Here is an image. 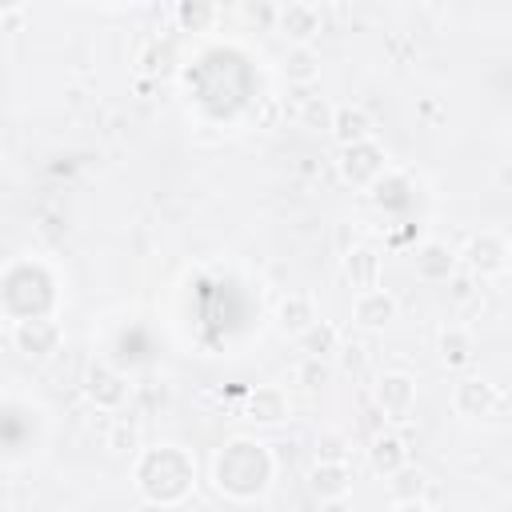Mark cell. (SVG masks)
<instances>
[{
	"instance_id": "6da1fadb",
	"label": "cell",
	"mask_w": 512,
	"mask_h": 512,
	"mask_svg": "<svg viewBox=\"0 0 512 512\" xmlns=\"http://www.w3.org/2000/svg\"><path fill=\"white\" fill-rule=\"evenodd\" d=\"M272 472H276L272 452L260 440H248V436L228 440L216 452V460H212V480L232 500H256V496H264L268 484H272Z\"/></svg>"
},
{
	"instance_id": "7a4b0ae2",
	"label": "cell",
	"mask_w": 512,
	"mask_h": 512,
	"mask_svg": "<svg viewBox=\"0 0 512 512\" xmlns=\"http://www.w3.org/2000/svg\"><path fill=\"white\" fill-rule=\"evenodd\" d=\"M196 484V464L184 448L160 444L136 460V488L152 504H180Z\"/></svg>"
},
{
	"instance_id": "3957f363",
	"label": "cell",
	"mask_w": 512,
	"mask_h": 512,
	"mask_svg": "<svg viewBox=\"0 0 512 512\" xmlns=\"http://www.w3.org/2000/svg\"><path fill=\"white\" fill-rule=\"evenodd\" d=\"M508 256H512V248H508L504 232H492V228L476 232V236L464 244V268H468L472 276H480V280L504 276V272H508Z\"/></svg>"
},
{
	"instance_id": "277c9868",
	"label": "cell",
	"mask_w": 512,
	"mask_h": 512,
	"mask_svg": "<svg viewBox=\"0 0 512 512\" xmlns=\"http://www.w3.org/2000/svg\"><path fill=\"white\" fill-rule=\"evenodd\" d=\"M340 176H344L352 188H372V184L384 176V148L376 144V136L340 148Z\"/></svg>"
},
{
	"instance_id": "5b68a950",
	"label": "cell",
	"mask_w": 512,
	"mask_h": 512,
	"mask_svg": "<svg viewBox=\"0 0 512 512\" xmlns=\"http://www.w3.org/2000/svg\"><path fill=\"white\" fill-rule=\"evenodd\" d=\"M376 404L392 424L412 420V412H416V380L408 372H384L376 380Z\"/></svg>"
},
{
	"instance_id": "8992f818",
	"label": "cell",
	"mask_w": 512,
	"mask_h": 512,
	"mask_svg": "<svg viewBox=\"0 0 512 512\" xmlns=\"http://www.w3.org/2000/svg\"><path fill=\"white\" fill-rule=\"evenodd\" d=\"M452 408L468 420H492L504 408V392L492 388L488 380H460L452 388Z\"/></svg>"
},
{
	"instance_id": "52a82bcc",
	"label": "cell",
	"mask_w": 512,
	"mask_h": 512,
	"mask_svg": "<svg viewBox=\"0 0 512 512\" xmlns=\"http://www.w3.org/2000/svg\"><path fill=\"white\" fill-rule=\"evenodd\" d=\"M12 336H16V348L24 356H36V360H44V356H52L60 348V324L52 316H24V320H16Z\"/></svg>"
},
{
	"instance_id": "ba28073f",
	"label": "cell",
	"mask_w": 512,
	"mask_h": 512,
	"mask_svg": "<svg viewBox=\"0 0 512 512\" xmlns=\"http://www.w3.org/2000/svg\"><path fill=\"white\" fill-rule=\"evenodd\" d=\"M84 396L104 408V412H116L124 400H128V380L112 368V364H92L88 376H84Z\"/></svg>"
},
{
	"instance_id": "9c48e42d",
	"label": "cell",
	"mask_w": 512,
	"mask_h": 512,
	"mask_svg": "<svg viewBox=\"0 0 512 512\" xmlns=\"http://www.w3.org/2000/svg\"><path fill=\"white\" fill-rule=\"evenodd\" d=\"M280 32L296 44V48H312V40L320 36V8L316 4H288L276 12Z\"/></svg>"
},
{
	"instance_id": "30bf717a",
	"label": "cell",
	"mask_w": 512,
	"mask_h": 512,
	"mask_svg": "<svg viewBox=\"0 0 512 512\" xmlns=\"http://www.w3.org/2000/svg\"><path fill=\"white\" fill-rule=\"evenodd\" d=\"M396 296L388 288H368V292H356L352 300V320L360 328H384L388 320H396Z\"/></svg>"
},
{
	"instance_id": "8fae6325",
	"label": "cell",
	"mask_w": 512,
	"mask_h": 512,
	"mask_svg": "<svg viewBox=\"0 0 512 512\" xmlns=\"http://www.w3.org/2000/svg\"><path fill=\"white\" fill-rule=\"evenodd\" d=\"M328 128H332V140H336L340 148H348V144H360V140H372V132H376L372 116H368L360 104H340V108L332 112Z\"/></svg>"
},
{
	"instance_id": "7c38bea8",
	"label": "cell",
	"mask_w": 512,
	"mask_h": 512,
	"mask_svg": "<svg viewBox=\"0 0 512 512\" xmlns=\"http://www.w3.org/2000/svg\"><path fill=\"white\" fill-rule=\"evenodd\" d=\"M368 464H372V472L376 476H396L404 464H408V448H404V440H400V432H392V428H384V432H376L372 436V444H368Z\"/></svg>"
},
{
	"instance_id": "4fadbf2b",
	"label": "cell",
	"mask_w": 512,
	"mask_h": 512,
	"mask_svg": "<svg viewBox=\"0 0 512 512\" xmlns=\"http://www.w3.org/2000/svg\"><path fill=\"white\" fill-rule=\"evenodd\" d=\"M244 416H248L252 424H264V428L284 424V420H288V396H284V388H276V384H260V388L248 396Z\"/></svg>"
},
{
	"instance_id": "5bb4252c",
	"label": "cell",
	"mask_w": 512,
	"mask_h": 512,
	"mask_svg": "<svg viewBox=\"0 0 512 512\" xmlns=\"http://www.w3.org/2000/svg\"><path fill=\"white\" fill-rule=\"evenodd\" d=\"M344 280H348L356 292L380 288V252L368 248V244L348 248V252H344Z\"/></svg>"
},
{
	"instance_id": "9a60e30c",
	"label": "cell",
	"mask_w": 512,
	"mask_h": 512,
	"mask_svg": "<svg viewBox=\"0 0 512 512\" xmlns=\"http://www.w3.org/2000/svg\"><path fill=\"white\" fill-rule=\"evenodd\" d=\"M276 316H280V328L288 332V336H304L320 316H316V304H312V296H304V292H292L288 300H280V308H276Z\"/></svg>"
},
{
	"instance_id": "2e32d148",
	"label": "cell",
	"mask_w": 512,
	"mask_h": 512,
	"mask_svg": "<svg viewBox=\"0 0 512 512\" xmlns=\"http://www.w3.org/2000/svg\"><path fill=\"white\" fill-rule=\"evenodd\" d=\"M312 492L320 500H344L352 492V468L348 464H316L312 468Z\"/></svg>"
},
{
	"instance_id": "e0dca14e",
	"label": "cell",
	"mask_w": 512,
	"mask_h": 512,
	"mask_svg": "<svg viewBox=\"0 0 512 512\" xmlns=\"http://www.w3.org/2000/svg\"><path fill=\"white\" fill-rule=\"evenodd\" d=\"M452 268H456V256H452L444 244H436V240H428V244L416 252V276H420V280L440 284V280L452 276Z\"/></svg>"
},
{
	"instance_id": "ac0fdd59",
	"label": "cell",
	"mask_w": 512,
	"mask_h": 512,
	"mask_svg": "<svg viewBox=\"0 0 512 512\" xmlns=\"http://www.w3.org/2000/svg\"><path fill=\"white\" fill-rule=\"evenodd\" d=\"M388 492L396 504H424V492H428V476L412 464H404L396 476H388Z\"/></svg>"
},
{
	"instance_id": "d6986e66",
	"label": "cell",
	"mask_w": 512,
	"mask_h": 512,
	"mask_svg": "<svg viewBox=\"0 0 512 512\" xmlns=\"http://www.w3.org/2000/svg\"><path fill=\"white\" fill-rule=\"evenodd\" d=\"M440 356H444L448 368H464V364L472 360V336H468L460 324H448V328L440 332Z\"/></svg>"
},
{
	"instance_id": "ffe728a7",
	"label": "cell",
	"mask_w": 512,
	"mask_h": 512,
	"mask_svg": "<svg viewBox=\"0 0 512 512\" xmlns=\"http://www.w3.org/2000/svg\"><path fill=\"white\" fill-rule=\"evenodd\" d=\"M284 76H288V84H312V80L320 76V60H316V52L292 44L288 56H284Z\"/></svg>"
},
{
	"instance_id": "44dd1931",
	"label": "cell",
	"mask_w": 512,
	"mask_h": 512,
	"mask_svg": "<svg viewBox=\"0 0 512 512\" xmlns=\"http://www.w3.org/2000/svg\"><path fill=\"white\" fill-rule=\"evenodd\" d=\"M300 340V348L308 352V356H316V360H324V356H332L336 348H340V332L332 328V324H324V320H316L304 336H296Z\"/></svg>"
},
{
	"instance_id": "7402d4cb",
	"label": "cell",
	"mask_w": 512,
	"mask_h": 512,
	"mask_svg": "<svg viewBox=\"0 0 512 512\" xmlns=\"http://www.w3.org/2000/svg\"><path fill=\"white\" fill-rule=\"evenodd\" d=\"M348 456H352V444L344 432H324L316 440V464H348Z\"/></svg>"
},
{
	"instance_id": "603a6c76",
	"label": "cell",
	"mask_w": 512,
	"mask_h": 512,
	"mask_svg": "<svg viewBox=\"0 0 512 512\" xmlns=\"http://www.w3.org/2000/svg\"><path fill=\"white\" fill-rule=\"evenodd\" d=\"M296 380H300L304 388H320V384L328 380V364H324V360H316V356H308V360L300 364V372H296Z\"/></svg>"
},
{
	"instance_id": "cb8c5ba5",
	"label": "cell",
	"mask_w": 512,
	"mask_h": 512,
	"mask_svg": "<svg viewBox=\"0 0 512 512\" xmlns=\"http://www.w3.org/2000/svg\"><path fill=\"white\" fill-rule=\"evenodd\" d=\"M208 16H212V8H196V12H192L188 4L180 8V20H184V24H196V20H208Z\"/></svg>"
},
{
	"instance_id": "d4e9b609",
	"label": "cell",
	"mask_w": 512,
	"mask_h": 512,
	"mask_svg": "<svg viewBox=\"0 0 512 512\" xmlns=\"http://www.w3.org/2000/svg\"><path fill=\"white\" fill-rule=\"evenodd\" d=\"M320 512H352V508H348V500H324Z\"/></svg>"
},
{
	"instance_id": "484cf974",
	"label": "cell",
	"mask_w": 512,
	"mask_h": 512,
	"mask_svg": "<svg viewBox=\"0 0 512 512\" xmlns=\"http://www.w3.org/2000/svg\"><path fill=\"white\" fill-rule=\"evenodd\" d=\"M392 512H432V508L428 504H396Z\"/></svg>"
}]
</instances>
